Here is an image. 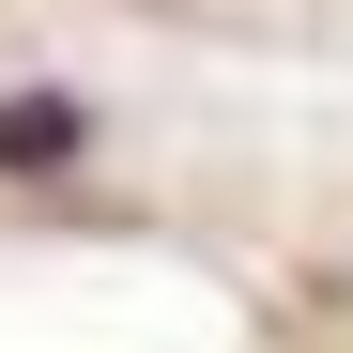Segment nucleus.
I'll return each instance as SVG.
<instances>
[{"instance_id": "f257e3e1", "label": "nucleus", "mask_w": 353, "mask_h": 353, "mask_svg": "<svg viewBox=\"0 0 353 353\" xmlns=\"http://www.w3.org/2000/svg\"><path fill=\"white\" fill-rule=\"evenodd\" d=\"M0 154H16V169H31V154H77V108H62V92H46V108L16 92V108H0Z\"/></svg>"}]
</instances>
